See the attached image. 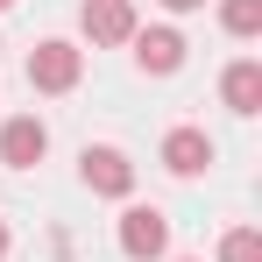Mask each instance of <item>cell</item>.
<instances>
[{"mask_svg": "<svg viewBox=\"0 0 262 262\" xmlns=\"http://www.w3.org/2000/svg\"><path fill=\"white\" fill-rule=\"evenodd\" d=\"M227 29L234 36H255L262 29V0H227Z\"/></svg>", "mask_w": 262, "mask_h": 262, "instance_id": "9", "label": "cell"}, {"mask_svg": "<svg viewBox=\"0 0 262 262\" xmlns=\"http://www.w3.org/2000/svg\"><path fill=\"white\" fill-rule=\"evenodd\" d=\"M85 29L99 36V43H121V36L135 29V21H128V0H92V7H85Z\"/></svg>", "mask_w": 262, "mask_h": 262, "instance_id": "6", "label": "cell"}, {"mask_svg": "<svg viewBox=\"0 0 262 262\" xmlns=\"http://www.w3.org/2000/svg\"><path fill=\"white\" fill-rule=\"evenodd\" d=\"M43 121H7V135H0V156H7V163H36V156H43Z\"/></svg>", "mask_w": 262, "mask_h": 262, "instance_id": "5", "label": "cell"}, {"mask_svg": "<svg viewBox=\"0 0 262 262\" xmlns=\"http://www.w3.org/2000/svg\"><path fill=\"white\" fill-rule=\"evenodd\" d=\"M227 106L234 114H255L262 106V64H234L227 71Z\"/></svg>", "mask_w": 262, "mask_h": 262, "instance_id": "7", "label": "cell"}, {"mask_svg": "<svg viewBox=\"0 0 262 262\" xmlns=\"http://www.w3.org/2000/svg\"><path fill=\"white\" fill-rule=\"evenodd\" d=\"M163 241H170L163 213H156V206H135L128 227H121V248H128V255H163Z\"/></svg>", "mask_w": 262, "mask_h": 262, "instance_id": "1", "label": "cell"}, {"mask_svg": "<svg viewBox=\"0 0 262 262\" xmlns=\"http://www.w3.org/2000/svg\"><path fill=\"white\" fill-rule=\"evenodd\" d=\"M220 255H227V262H262V241L241 227V234H227V248H220Z\"/></svg>", "mask_w": 262, "mask_h": 262, "instance_id": "10", "label": "cell"}, {"mask_svg": "<svg viewBox=\"0 0 262 262\" xmlns=\"http://www.w3.org/2000/svg\"><path fill=\"white\" fill-rule=\"evenodd\" d=\"M135 57H142L149 71H177V64H184V43H177L170 29H149V36L135 43Z\"/></svg>", "mask_w": 262, "mask_h": 262, "instance_id": "8", "label": "cell"}, {"mask_svg": "<svg viewBox=\"0 0 262 262\" xmlns=\"http://www.w3.org/2000/svg\"><path fill=\"white\" fill-rule=\"evenodd\" d=\"M85 184L92 191H128V156L121 149H85Z\"/></svg>", "mask_w": 262, "mask_h": 262, "instance_id": "4", "label": "cell"}, {"mask_svg": "<svg viewBox=\"0 0 262 262\" xmlns=\"http://www.w3.org/2000/svg\"><path fill=\"white\" fill-rule=\"evenodd\" d=\"M0 248H7V234H0Z\"/></svg>", "mask_w": 262, "mask_h": 262, "instance_id": "12", "label": "cell"}, {"mask_svg": "<svg viewBox=\"0 0 262 262\" xmlns=\"http://www.w3.org/2000/svg\"><path fill=\"white\" fill-rule=\"evenodd\" d=\"M29 78H36L43 92H64L71 78H78V50H71V43H43L36 64H29Z\"/></svg>", "mask_w": 262, "mask_h": 262, "instance_id": "2", "label": "cell"}, {"mask_svg": "<svg viewBox=\"0 0 262 262\" xmlns=\"http://www.w3.org/2000/svg\"><path fill=\"white\" fill-rule=\"evenodd\" d=\"M170 7H199V0H170Z\"/></svg>", "mask_w": 262, "mask_h": 262, "instance_id": "11", "label": "cell"}, {"mask_svg": "<svg viewBox=\"0 0 262 262\" xmlns=\"http://www.w3.org/2000/svg\"><path fill=\"white\" fill-rule=\"evenodd\" d=\"M163 163H170V170H184V177H191V170H206V163H213V142H206V135H199V128H177L170 142H163Z\"/></svg>", "mask_w": 262, "mask_h": 262, "instance_id": "3", "label": "cell"}, {"mask_svg": "<svg viewBox=\"0 0 262 262\" xmlns=\"http://www.w3.org/2000/svg\"><path fill=\"white\" fill-rule=\"evenodd\" d=\"M0 7H7V0H0Z\"/></svg>", "mask_w": 262, "mask_h": 262, "instance_id": "13", "label": "cell"}]
</instances>
